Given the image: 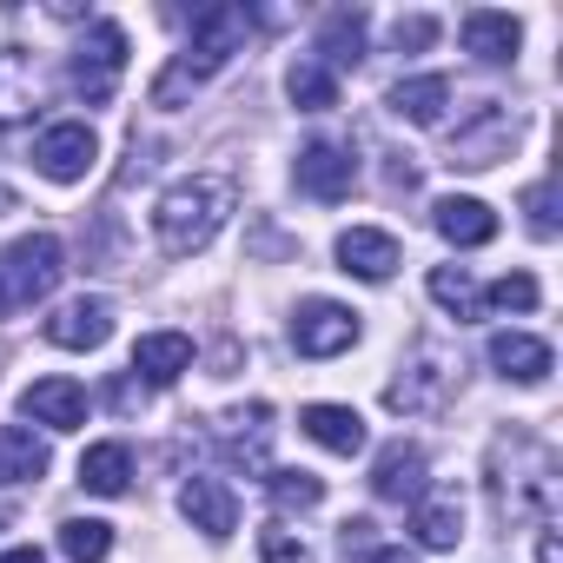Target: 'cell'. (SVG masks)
<instances>
[{"mask_svg": "<svg viewBox=\"0 0 563 563\" xmlns=\"http://www.w3.org/2000/svg\"><path fill=\"white\" fill-rule=\"evenodd\" d=\"M232 199H239V192H232L225 173H192V179L166 186L159 206H153V232H159V245H166L173 258L206 252V245L219 239V225L232 219Z\"/></svg>", "mask_w": 563, "mask_h": 563, "instance_id": "obj_1", "label": "cell"}, {"mask_svg": "<svg viewBox=\"0 0 563 563\" xmlns=\"http://www.w3.org/2000/svg\"><path fill=\"white\" fill-rule=\"evenodd\" d=\"M490 484H497V510L504 517H550L556 510V457L537 438H523V431L497 438Z\"/></svg>", "mask_w": 563, "mask_h": 563, "instance_id": "obj_2", "label": "cell"}, {"mask_svg": "<svg viewBox=\"0 0 563 563\" xmlns=\"http://www.w3.org/2000/svg\"><path fill=\"white\" fill-rule=\"evenodd\" d=\"M60 272H67V252H60L54 232L14 239L8 252H0V319H14V312L41 306V299L60 286Z\"/></svg>", "mask_w": 563, "mask_h": 563, "instance_id": "obj_3", "label": "cell"}, {"mask_svg": "<svg viewBox=\"0 0 563 563\" xmlns=\"http://www.w3.org/2000/svg\"><path fill=\"white\" fill-rule=\"evenodd\" d=\"M245 34H252V14H245V8H232V0H212V8H199V14H192L186 54H179L173 67L199 87V80H212V74L245 47Z\"/></svg>", "mask_w": 563, "mask_h": 563, "instance_id": "obj_4", "label": "cell"}, {"mask_svg": "<svg viewBox=\"0 0 563 563\" xmlns=\"http://www.w3.org/2000/svg\"><path fill=\"white\" fill-rule=\"evenodd\" d=\"M120 74H126V27L120 21H93L87 41L74 47V93L87 107H107L113 87H120Z\"/></svg>", "mask_w": 563, "mask_h": 563, "instance_id": "obj_5", "label": "cell"}, {"mask_svg": "<svg viewBox=\"0 0 563 563\" xmlns=\"http://www.w3.org/2000/svg\"><path fill=\"white\" fill-rule=\"evenodd\" d=\"M93 159H100V140H93L87 120H54V126L34 140V166H41L54 186H80V179L93 173Z\"/></svg>", "mask_w": 563, "mask_h": 563, "instance_id": "obj_6", "label": "cell"}, {"mask_svg": "<svg viewBox=\"0 0 563 563\" xmlns=\"http://www.w3.org/2000/svg\"><path fill=\"white\" fill-rule=\"evenodd\" d=\"M358 345V312L339 306V299H306L299 319H292V352L299 358H339Z\"/></svg>", "mask_w": 563, "mask_h": 563, "instance_id": "obj_7", "label": "cell"}, {"mask_svg": "<svg viewBox=\"0 0 563 563\" xmlns=\"http://www.w3.org/2000/svg\"><path fill=\"white\" fill-rule=\"evenodd\" d=\"M510 140H517V120H510L497 100H484V107L451 133V166H471V173H477V166H497V159L510 153Z\"/></svg>", "mask_w": 563, "mask_h": 563, "instance_id": "obj_8", "label": "cell"}, {"mask_svg": "<svg viewBox=\"0 0 563 563\" xmlns=\"http://www.w3.org/2000/svg\"><path fill=\"white\" fill-rule=\"evenodd\" d=\"M292 179H299V192L306 199H345L352 192V179H358V159H352V146H339V140H312V146H299V166H292Z\"/></svg>", "mask_w": 563, "mask_h": 563, "instance_id": "obj_9", "label": "cell"}, {"mask_svg": "<svg viewBox=\"0 0 563 563\" xmlns=\"http://www.w3.org/2000/svg\"><path fill=\"white\" fill-rule=\"evenodd\" d=\"M41 332H47V345H60V352H100V345L113 339V306L93 299V292H80V299H67Z\"/></svg>", "mask_w": 563, "mask_h": 563, "instance_id": "obj_10", "label": "cell"}, {"mask_svg": "<svg viewBox=\"0 0 563 563\" xmlns=\"http://www.w3.org/2000/svg\"><path fill=\"white\" fill-rule=\"evenodd\" d=\"M47 100V74L27 47H0V126H21Z\"/></svg>", "mask_w": 563, "mask_h": 563, "instance_id": "obj_11", "label": "cell"}, {"mask_svg": "<svg viewBox=\"0 0 563 563\" xmlns=\"http://www.w3.org/2000/svg\"><path fill=\"white\" fill-rule=\"evenodd\" d=\"M21 418H34L47 431H80L87 424V385H74V378H34L21 391Z\"/></svg>", "mask_w": 563, "mask_h": 563, "instance_id": "obj_12", "label": "cell"}, {"mask_svg": "<svg viewBox=\"0 0 563 563\" xmlns=\"http://www.w3.org/2000/svg\"><path fill=\"white\" fill-rule=\"evenodd\" d=\"M179 517L219 543V537L239 530V497H232L219 477H186V484H179Z\"/></svg>", "mask_w": 563, "mask_h": 563, "instance_id": "obj_13", "label": "cell"}, {"mask_svg": "<svg viewBox=\"0 0 563 563\" xmlns=\"http://www.w3.org/2000/svg\"><path fill=\"white\" fill-rule=\"evenodd\" d=\"M339 265L352 278H365V286H385L398 272V239L378 232V225H352V232H339Z\"/></svg>", "mask_w": 563, "mask_h": 563, "instance_id": "obj_14", "label": "cell"}, {"mask_svg": "<svg viewBox=\"0 0 563 563\" xmlns=\"http://www.w3.org/2000/svg\"><path fill=\"white\" fill-rule=\"evenodd\" d=\"M444 385H451V358H444L438 345H418L411 372L385 391V405H391V411H431V405L444 398Z\"/></svg>", "mask_w": 563, "mask_h": 563, "instance_id": "obj_15", "label": "cell"}, {"mask_svg": "<svg viewBox=\"0 0 563 563\" xmlns=\"http://www.w3.org/2000/svg\"><path fill=\"white\" fill-rule=\"evenodd\" d=\"M517 41H523V21L517 14H497V8H471L464 14V47L484 67H510L517 60Z\"/></svg>", "mask_w": 563, "mask_h": 563, "instance_id": "obj_16", "label": "cell"}, {"mask_svg": "<svg viewBox=\"0 0 563 563\" xmlns=\"http://www.w3.org/2000/svg\"><path fill=\"white\" fill-rule=\"evenodd\" d=\"M372 490L385 497V504H418L424 497V451L418 444H385L378 451V464H372Z\"/></svg>", "mask_w": 563, "mask_h": 563, "instance_id": "obj_17", "label": "cell"}, {"mask_svg": "<svg viewBox=\"0 0 563 563\" xmlns=\"http://www.w3.org/2000/svg\"><path fill=\"white\" fill-rule=\"evenodd\" d=\"M550 345L543 339H530V332H497L490 339V372L497 378H510V385H543L550 378Z\"/></svg>", "mask_w": 563, "mask_h": 563, "instance_id": "obj_18", "label": "cell"}, {"mask_svg": "<svg viewBox=\"0 0 563 563\" xmlns=\"http://www.w3.org/2000/svg\"><path fill=\"white\" fill-rule=\"evenodd\" d=\"M299 431H306L312 444H325L332 457H358V451H365V418H358L352 405H306V411H299Z\"/></svg>", "mask_w": 563, "mask_h": 563, "instance_id": "obj_19", "label": "cell"}, {"mask_svg": "<svg viewBox=\"0 0 563 563\" xmlns=\"http://www.w3.org/2000/svg\"><path fill=\"white\" fill-rule=\"evenodd\" d=\"M186 372H192V339H186V332H146V339L133 345V378L173 385V378H186Z\"/></svg>", "mask_w": 563, "mask_h": 563, "instance_id": "obj_20", "label": "cell"}, {"mask_svg": "<svg viewBox=\"0 0 563 563\" xmlns=\"http://www.w3.org/2000/svg\"><path fill=\"white\" fill-rule=\"evenodd\" d=\"M385 107H391L398 120H411V126H438L444 107H451V80H444V74H411V80H398V87L385 93Z\"/></svg>", "mask_w": 563, "mask_h": 563, "instance_id": "obj_21", "label": "cell"}, {"mask_svg": "<svg viewBox=\"0 0 563 563\" xmlns=\"http://www.w3.org/2000/svg\"><path fill=\"white\" fill-rule=\"evenodd\" d=\"M411 537H418L424 550H451V543L464 537V504H457V490H424V497L411 504Z\"/></svg>", "mask_w": 563, "mask_h": 563, "instance_id": "obj_22", "label": "cell"}, {"mask_svg": "<svg viewBox=\"0 0 563 563\" xmlns=\"http://www.w3.org/2000/svg\"><path fill=\"white\" fill-rule=\"evenodd\" d=\"M265 438H272V405L258 398V405H245V411H232V418H219V444H225V457L232 464H265Z\"/></svg>", "mask_w": 563, "mask_h": 563, "instance_id": "obj_23", "label": "cell"}, {"mask_svg": "<svg viewBox=\"0 0 563 563\" xmlns=\"http://www.w3.org/2000/svg\"><path fill=\"white\" fill-rule=\"evenodd\" d=\"M431 225L451 239V245H490L497 239V212L484 199H438L431 206Z\"/></svg>", "mask_w": 563, "mask_h": 563, "instance_id": "obj_24", "label": "cell"}, {"mask_svg": "<svg viewBox=\"0 0 563 563\" xmlns=\"http://www.w3.org/2000/svg\"><path fill=\"white\" fill-rule=\"evenodd\" d=\"M47 438H34L27 424H0V484H34L47 477Z\"/></svg>", "mask_w": 563, "mask_h": 563, "instance_id": "obj_25", "label": "cell"}, {"mask_svg": "<svg viewBox=\"0 0 563 563\" xmlns=\"http://www.w3.org/2000/svg\"><path fill=\"white\" fill-rule=\"evenodd\" d=\"M80 484H87L93 497H126V484H133V451H126L120 438L87 444V457H80Z\"/></svg>", "mask_w": 563, "mask_h": 563, "instance_id": "obj_26", "label": "cell"}, {"mask_svg": "<svg viewBox=\"0 0 563 563\" xmlns=\"http://www.w3.org/2000/svg\"><path fill=\"white\" fill-rule=\"evenodd\" d=\"M358 60H365V14H352V8L325 14V27H319V67L345 74V67H358Z\"/></svg>", "mask_w": 563, "mask_h": 563, "instance_id": "obj_27", "label": "cell"}, {"mask_svg": "<svg viewBox=\"0 0 563 563\" xmlns=\"http://www.w3.org/2000/svg\"><path fill=\"white\" fill-rule=\"evenodd\" d=\"M286 93H292L299 113H332V107H339V74L319 67V60H299V67L286 74Z\"/></svg>", "mask_w": 563, "mask_h": 563, "instance_id": "obj_28", "label": "cell"}, {"mask_svg": "<svg viewBox=\"0 0 563 563\" xmlns=\"http://www.w3.org/2000/svg\"><path fill=\"white\" fill-rule=\"evenodd\" d=\"M431 299H438V306H444L457 325L484 312V299H477V278H471L464 265H438V272H431Z\"/></svg>", "mask_w": 563, "mask_h": 563, "instance_id": "obj_29", "label": "cell"}, {"mask_svg": "<svg viewBox=\"0 0 563 563\" xmlns=\"http://www.w3.org/2000/svg\"><path fill=\"white\" fill-rule=\"evenodd\" d=\"M60 550H67V563H107V556H113V523H100V517H67V523H60Z\"/></svg>", "mask_w": 563, "mask_h": 563, "instance_id": "obj_30", "label": "cell"}, {"mask_svg": "<svg viewBox=\"0 0 563 563\" xmlns=\"http://www.w3.org/2000/svg\"><path fill=\"white\" fill-rule=\"evenodd\" d=\"M265 497L278 510H312L325 497V477H312V471H265Z\"/></svg>", "mask_w": 563, "mask_h": 563, "instance_id": "obj_31", "label": "cell"}, {"mask_svg": "<svg viewBox=\"0 0 563 563\" xmlns=\"http://www.w3.org/2000/svg\"><path fill=\"white\" fill-rule=\"evenodd\" d=\"M477 299H484L490 312H537V299H543V292H537V278H530V272H504L497 286H484Z\"/></svg>", "mask_w": 563, "mask_h": 563, "instance_id": "obj_32", "label": "cell"}, {"mask_svg": "<svg viewBox=\"0 0 563 563\" xmlns=\"http://www.w3.org/2000/svg\"><path fill=\"white\" fill-rule=\"evenodd\" d=\"M258 556H265V563H319L306 537H292V530H278V523H272V530H258Z\"/></svg>", "mask_w": 563, "mask_h": 563, "instance_id": "obj_33", "label": "cell"}, {"mask_svg": "<svg viewBox=\"0 0 563 563\" xmlns=\"http://www.w3.org/2000/svg\"><path fill=\"white\" fill-rule=\"evenodd\" d=\"M523 212H530V232H537V239H556V186H550V179H537V186L523 192Z\"/></svg>", "mask_w": 563, "mask_h": 563, "instance_id": "obj_34", "label": "cell"}, {"mask_svg": "<svg viewBox=\"0 0 563 563\" xmlns=\"http://www.w3.org/2000/svg\"><path fill=\"white\" fill-rule=\"evenodd\" d=\"M391 41H398V54H405V47L418 54V47H431V41H438V21H431V14H411V21H398V27H391Z\"/></svg>", "mask_w": 563, "mask_h": 563, "instance_id": "obj_35", "label": "cell"}, {"mask_svg": "<svg viewBox=\"0 0 563 563\" xmlns=\"http://www.w3.org/2000/svg\"><path fill=\"white\" fill-rule=\"evenodd\" d=\"M140 398H146V385H140V378H120V385H113V405H120V411H133Z\"/></svg>", "mask_w": 563, "mask_h": 563, "instance_id": "obj_36", "label": "cell"}, {"mask_svg": "<svg viewBox=\"0 0 563 563\" xmlns=\"http://www.w3.org/2000/svg\"><path fill=\"white\" fill-rule=\"evenodd\" d=\"M365 563H418V556H411V550H398V543H378Z\"/></svg>", "mask_w": 563, "mask_h": 563, "instance_id": "obj_37", "label": "cell"}, {"mask_svg": "<svg viewBox=\"0 0 563 563\" xmlns=\"http://www.w3.org/2000/svg\"><path fill=\"white\" fill-rule=\"evenodd\" d=\"M0 563H47L34 543H14V550H0Z\"/></svg>", "mask_w": 563, "mask_h": 563, "instance_id": "obj_38", "label": "cell"}, {"mask_svg": "<svg viewBox=\"0 0 563 563\" xmlns=\"http://www.w3.org/2000/svg\"><path fill=\"white\" fill-rule=\"evenodd\" d=\"M537 563H563V543H556V530H543V543H537Z\"/></svg>", "mask_w": 563, "mask_h": 563, "instance_id": "obj_39", "label": "cell"}, {"mask_svg": "<svg viewBox=\"0 0 563 563\" xmlns=\"http://www.w3.org/2000/svg\"><path fill=\"white\" fill-rule=\"evenodd\" d=\"M0 523H14V510H8V504H0Z\"/></svg>", "mask_w": 563, "mask_h": 563, "instance_id": "obj_40", "label": "cell"}]
</instances>
